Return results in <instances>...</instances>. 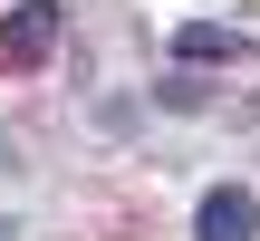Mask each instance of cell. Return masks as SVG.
<instances>
[{
    "label": "cell",
    "instance_id": "cell-4",
    "mask_svg": "<svg viewBox=\"0 0 260 241\" xmlns=\"http://www.w3.org/2000/svg\"><path fill=\"white\" fill-rule=\"evenodd\" d=\"M0 241H10V222H0Z\"/></svg>",
    "mask_w": 260,
    "mask_h": 241
},
{
    "label": "cell",
    "instance_id": "cell-2",
    "mask_svg": "<svg viewBox=\"0 0 260 241\" xmlns=\"http://www.w3.org/2000/svg\"><path fill=\"white\" fill-rule=\"evenodd\" d=\"M251 232H260V203L241 193V184H212L203 213H193V241H251Z\"/></svg>",
    "mask_w": 260,
    "mask_h": 241
},
{
    "label": "cell",
    "instance_id": "cell-1",
    "mask_svg": "<svg viewBox=\"0 0 260 241\" xmlns=\"http://www.w3.org/2000/svg\"><path fill=\"white\" fill-rule=\"evenodd\" d=\"M58 29H68L58 0H19V10L0 19V68H39V58L58 48Z\"/></svg>",
    "mask_w": 260,
    "mask_h": 241
},
{
    "label": "cell",
    "instance_id": "cell-3",
    "mask_svg": "<svg viewBox=\"0 0 260 241\" xmlns=\"http://www.w3.org/2000/svg\"><path fill=\"white\" fill-rule=\"evenodd\" d=\"M251 39L241 29H222V19H193V29H174V58H241Z\"/></svg>",
    "mask_w": 260,
    "mask_h": 241
}]
</instances>
